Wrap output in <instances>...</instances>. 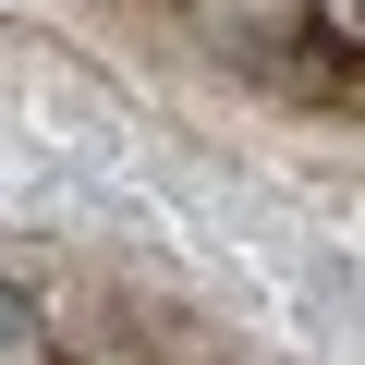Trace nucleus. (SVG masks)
<instances>
[{"label": "nucleus", "mask_w": 365, "mask_h": 365, "mask_svg": "<svg viewBox=\"0 0 365 365\" xmlns=\"http://www.w3.org/2000/svg\"><path fill=\"white\" fill-rule=\"evenodd\" d=\"M0 365H49V317H37L13 280H0Z\"/></svg>", "instance_id": "obj_1"}]
</instances>
